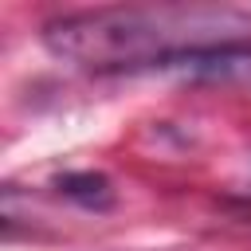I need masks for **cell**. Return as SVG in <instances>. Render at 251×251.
I'll return each instance as SVG.
<instances>
[{
  "label": "cell",
  "instance_id": "3957f363",
  "mask_svg": "<svg viewBox=\"0 0 251 251\" xmlns=\"http://www.w3.org/2000/svg\"><path fill=\"white\" fill-rule=\"evenodd\" d=\"M55 192L90 212H106L114 204V188L102 173H63V176H55Z\"/></svg>",
  "mask_w": 251,
  "mask_h": 251
},
{
  "label": "cell",
  "instance_id": "6da1fadb",
  "mask_svg": "<svg viewBox=\"0 0 251 251\" xmlns=\"http://www.w3.org/2000/svg\"><path fill=\"white\" fill-rule=\"evenodd\" d=\"M239 24L235 12L216 8H90L47 20L43 43L71 63L145 71L153 59L216 43L212 31H239Z\"/></svg>",
  "mask_w": 251,
  "mask_h": 251
},
{
  "label": "cell",
  "instance_id": "7a4b0ae2",
  "mask_svg": "<svg viewBox=\"0 0 251 251\" xmlns=\"http://www.w3.org/2000/svg\"><path fill=\"white\" fill-rule=\"evenodd\" d=\"M145 71L204 78V82H251V39H216L200 47H180L153 59Z\"/></svg>",
  "mask_w": 251,
  "mask_h": 251
}]
</instances>
